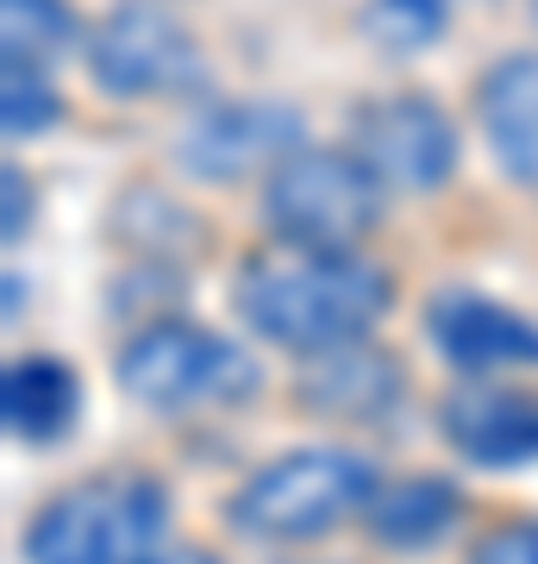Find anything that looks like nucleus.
Wrapping results in <instances>:
<instances>
[{"instance_id":"nucleus-19","label":"nucleus","mask_w":538,"mask_h":564,"mask_svg":"<svg viewBox=\"0 0 538 564\" xmlns=\"http://www.w3.org/2000/svg\"><path fill=\"white\" fill-rule=\"evenodd\" d=\"M0 188H7V226H0V232H7V245H20V239H25V226H32V182H25L13 163H7Z\"/></svg>"},{"instance_id":"nucleus-8","label":"nucleus","mask_w":538,"mask_h":564,"mask_svg":"<svg viewBox=\"0 0 538 564\" xmlns=\"http://www.w3.org/2000/svg\"><path fill=\"white\" fill-rule=\"evenodd\" d=\"M300 151V113L288 101H220L182 132L176 158L200 182H239L251 170H276Z\"/></svg>"},{"instance_id":"nucleus-3","label":"nucleus","mask_w":538,"mask_h":564,"mask_svg":"<svg viewBox=\"0 0 538 564\" xmlns=\"http://www.w3.org/2000/svg\"><path fill=\"white\" fill-rule=\"evenodd\" d=\"M376 489V464L363 452L307 445V452L263 464L257 477H244V489L232 496V527L257 540H314L351 514H370Z\"/></svg>"},{"instance_id":"nucleus-5","label":"nucleus","mask_w":538,"mask_h":564,"mask_svg":"<svg viewBox=\"0 0 538 564\" xmlns=\"http://www.w3.org/2000/svg\"><path fill=\"white\" fill-rule=\"evenodd\" d=\"M382 188L358 151L300 144L263 182V226L300 251H358L382 220Z\"/></svg>"},{"instance_id":"nucleus-9","label":"nucleus","mask_w":538,"mask_h":564,"mask_svg":"<svg viewBox=\"0 0 538 564\" xmlns=\"http://www.w3.org/2000/svg\"><path fill=\"white\" fill-rule=\"evenodd\" d=\"M426 333L439 345V358L470 370V377L538 364V321L514 314L507 302L482 295V289H444V295H432Z\"/></svg>"},{"instance_id":"nucleus-11","label":"nucleus","mask_w":538,"mask_h":564,"mask_svg":"<svg viewBox=\"0 0 538 564\" xmlns=\"http://www.w3.org/2000/svg\"><path fill=\"white\" fill-rule=\"evenodd\" d=\"M300 408L307 414H326V421H388L407 395V370H400L395 351L358 339V345H339V351H319L307 358L300 370Z\"/></svg>"},{"instance_id":"nucleus-16","label":"nucleus","mask_w":538,"mask_h":564,"mask_svg":"<svg viewBox=\"0 0 538 564\" xmlns=\"http://www.w3.org/2000/svg\"><path fill=\"white\" fill-rule=\"evenodd\" d=\"M444 20H451L444 0H363L358 32L376 51H388V57H414V51H432L439 44Z\"/></svg>"},{"instance_id":"nucleus-14","label":"nucleus","mask_w":538,"mask_h":564,"mask_svg":"<svg viewBox=\"0 0 538 564\" xmlns=\"http://www.w3.org/2000/svg\"><path fill=\"white\" fill-rule=\"evenodd\" d=\"M363 521H370L376 545L419 552V545H432L444 527L458 521V489L444 484V477H407L395 489H376V502H370Z\"/></svg>"},{"instance_id":"nucleus-6","label":"nucleus","mask_w":538,"mask_h":564,"mask_svg":"<svg viewBox=\"0 0 538 564\" xmlns=\"http://www.w3.org/2000/svg\"><path fill=\"white\" fill-rule=\"evenodd\" d=\"M88 76L120 95V101H144V95H182L200 82V51L188 39V25L176 13H163L151 0H125L88 32Z\"/></svg>"},{"instance_id":"nucleus-7","label":"nucleus","mask_w":538,"mask_h":564,"mask_svg":"<svg viewBox=\"0 0 538 564\" xmlns=\"http://www.w3.org/2000/svg\"><path fill=\"white\" fill-rule=\"evenodd\" d=\"M351 151L370 163V176L395 195H432L458 170V126L426 95H388L358 107Z\"/></svg>"},{"instance_id":"nucleus-18","label":"nucleus","mask_w":538,"mask_h":564,"mask_svg":"<svg viewBox=\"0 0 538 564\" xmlns=\"http://www.w3.org/2000/svg\"><path fill=\"white\" fill-rule=\"evenodd\" d=\"M470 564H538V521H507L495 533H482Z\"/></svg>"},{"instance_id":"nucleus-17","label":"nucleus","mask_w":538,"mask_h":564,"mask_svg":"<svg viewBox=\"0 0 538 564\" xmlns=\"http://www.w3.org/2000/svg\"><path fill=\"white\" fill-rule=\"evenodd\" d=\"M63 113L57 88L44 69H25V63H0V126H7V139H32L44 126Z\"/></svg>"},{"instance_id":"nucleus-20","label":"nucleus","mask_w":538,"mask_h":564,"mask_svg":"<svg viewBox=\"0 0 538 564\" xmlns=\"http://www.w3.org/2000/svg\"><path fill=\"white\" fill-rule=\"evenodd\" d=\"M144 564H220L213 552H200V545H169V552H151Z\"/></svg>"},{"instance_id":"nucleus-13","label":"nucleus","mask_w":538,"mask_h":564,"mask_svg":"<svg viewBox=\"0 0 538 564\" xmlns=\"http://www.w3.org/2000/svg\"><path fill=\"white\" fill-rule=\"evenodd\" d=\"M0 414H7V433L25 445H57L81 414V383L76 370L57 358H25L7 370L0 383Z\"/></svg>"},{"instance_id":"nucleus-12","label":"nucleus","mask_w":538,"mask_h":564,"mask_svg":"<svg viewBox=\"0 0 538 564\" xmlns=\"http://www.w3.org/2000/svg\"><path fill=\"white\" fill-rule=\"evenodd\" d=\"M476 120L501 170L519 188H538V51H514L482 69Z\"/></svg>"},{"instance_id":"nucleus-1","label":"nucleus","mask_w":538,"mask_h":564,"mask_svg":"<svg viewBox=\"0 0 538 564\" xmlns=\"http://www.w3.org/2000/svg\"><path fill=\"white\" fill-rule=\"evenodd\" d=\"M388 307V270L358 251H300L270 245L251 251L239 270V314L251 333L295 358H319L358 345Z\"/></svg>"},{"instance_id":"nucleus-4","label":"nucleus","mask_w":538,"mask_h":564,"mask_svg":"<svg viewBox=\"0 0 538 564\" xmlns=\"http://www.w3.org/2000/svg\"><path fill=\"white\" fill-rule=\"evenodd\" d=\"M113 377L132 402L157 408V414H188V408H220L257 395L263 370L244 345L220 339L195 321H151L120 345Z\"/></svg>"},{"instance_id":"nucleus-15","label":"nucleus","mask_w":538,"mask_h":564,"mask_svg":"<svg viewBox=\"0 0 538 564\" xmlns=\"http://www.w3.org/2000/svg\"><path fill=\"white\" fill-rule=\"evenodd\" d=\"M0 63H25V69H51L63 63L81 39V20L69 0H0Z\"/></svg>"},{"instance_id":"nucleus-10","label":"nucleus","mask_w":538,"mask_h":564,"mask_svg":"<svg viewBox=\"0 0 538 564\" xmlns=\"http://www.w3.org/2000/svg\"><path fill=\"white\" fill-rule=\"evenodd\" d=\"M444 440L482 470H514L538 458V389L514 383H463L439 408Z\"/></svg>"},{"instance_id":"nucleus-2","label":"nucleus","mask_w":538,"mask_h":564,"mask_svg":"<svg viewBox=\"0 0 538 564\" xmlns=\"http://www.w3.org/2000/svg\"><path fill=\"white\" fill-rule=\"evenodd\" d=\"M169 496L144 470H100L25 521V564H144L163 540Z\"/></svg>"}]
</instances>
